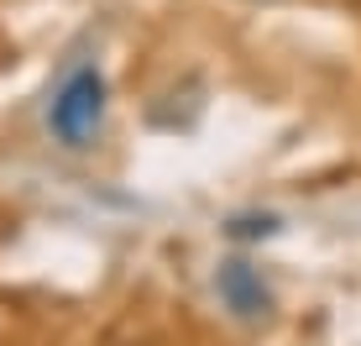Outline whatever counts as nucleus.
<instances>
[{
    "label": "nucleus",
    "mask_w": 361,
    "mask_h": 346,
    "mask_svg": "<svg viewBox=\"0 0 361 346\" xmlns=\"http://www.w3.org/2000/svg\"><path fill=\"white\" fill-rule=\"evenodd\" d=\"M105 126V79L94 68H79L63 79V90L47 105V131L63 147H90Z\"/></svg>",
    "instance_id": "nucleus-1"
},
{
    "label": "nucleus",
    "mask_w": 361,
    "mask_h": 346,
    "mask_svg": "<svg viewBox=\"0 0 361 346\" xmlns=\"http://www.w3.org/2000/svg\"><path fill=\"white\" fill-rule=\"evenodd\" d=\"M215 289L241 320H267V310H272V289L262 283V273H257L252 263H226L220 278H215Z\"/></svg>",
    "instance_id": "nucleus-2"
}]
</instances>
